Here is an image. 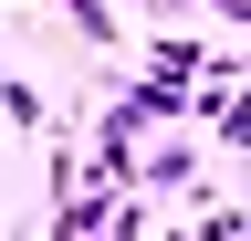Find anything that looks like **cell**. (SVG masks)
Instances as JSON below:
<instances>
[{
	"mask_svg": "<svg viewBox=\"0 0 251 241\" xmlns=\"http://www.w3.org/2000/svg\"><path fill=\"white\" fill-rule=\"evenodd\" d=\"M0 115H11L21 136H42V95H31V84H0Z\"/></svg>",
	"mask_w": 251,
	"mask_h": 241,
	"instance_id": "obj_4",
	"label": "cell"
},
{
	"mask_svg": "<svg viewBox=\"0 0 251 241\" xmlns=\"http://www.w3.org/2000/svg\"><path fill=\"white\" fill-rule=\"evenodd\" d=\"M94 241H147V210H136V199H115V210H105V231H94Z\"/></svg>",
	"mask_w": 251,
	"mask_h": 241,
	"instance_id": "obj_5",
	"label": "cell"
},
{
	"mask_svg": "<svg viewBox=\"0 0 251 241\" xmlns=\"http://www.w3.org/2000/svg\"><path fill=\"white\" fill-rule=\"evenodd\" d=\"M188 95H199V74H178V63H147L136 84H126L136 115H188Z\"/></svg>",
	"mask_w": 251,
	"mask_h": 241,
	"instance_id": "obj_1",
	"label": "cell"
},
{
	"mask_svg": "<svg viewBox=\"0 0 251 241\" xmlns=\"http://www.w3.org/2000/svg\"><path fill=\"white\" fill-rule=\"evenodd\" d=\"M209 147H230V158L251 147V74L230 84V105H220V126H209Z\"/></svg>",
	"mask_w": 251,
	"mask_h": 241,
	"instance_id": "obj_2",
	"label": "cell"
},
{
	"mask_svg": "<svg viewBox=\"0 0 251 241\" xmlns=\"http://www.w3.org/2000/svg\"><path fill=\"white\" fill-rule=\"evenodd\" d=\"M63 11H74V32H84V42H126V21H115V0H63Z\"/></svg>",
	"mask_w": 251,
	"mask_h": 241,
	"instance_id": "obj_3",
	"label": "cell"
}]
</instances>
